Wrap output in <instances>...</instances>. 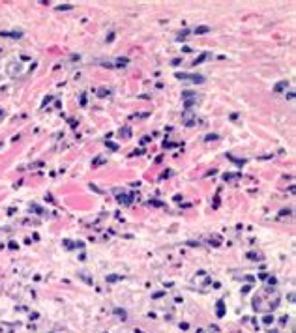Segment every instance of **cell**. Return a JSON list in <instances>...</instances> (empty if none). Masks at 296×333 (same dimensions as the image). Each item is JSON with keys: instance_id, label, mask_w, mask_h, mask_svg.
Returning a JSON list of instances; mask_svg holds the SVG:
<instances>
[{"instance_id": "1", "label": "cell", "mask_w": 296, "mask_h": 333, "mask_svg": "<svg viewBox=\"0 0 296 333\" xmlns=\"http://www.w3.org/2000/svg\"><path fill=\"white\" fill-rule=\"evenodd\" d=\"M176 79H182V81H191V82H203V81H204L203 75H189V73H176Z\"/></svg>"}, {"instance_id": "2", "label": "cell", "mask_w": 296, "mask_h": 333, "mask_svg": "<svg viewBox=\"0 0 296 333\" xmlns=\"http://www.w3.org/2000/svg\"><path fill=\"white\" fill-rule=\"evenodd\" d=\"M114 314H116V316H120L122 320H126V318H127V313L124 311V309H114Z\"/></svg>"}, {"instance_id": "3", "label": "cell", "mask_w": 296, "mask_h": 333, "mask_svg": "<svg viewBox=\"0 0 296 333\" xmlns=\"http://www.w3.org/2000/svg\"><path fill=\"white\" fill-rule=\"evenodd\" d=\"M283 88H287V81H281V82H277V84L274 86V90H276V92H281Z\"/></svg>"}, {"instance_id": "4", "label": "cell", "mask_w": 296, "mask_h": 333, "mask_svg": "<svg viewBox=\"0 0 296 333\" xmlns=\"http://www.w3.org/2000/svg\"><path fill=\"white\" fill-rule=\"evenodd\" d=\"M118 202H120V204H129L131 199H129V196H126V195H120V196H118Z\"/></svg>"}, {"instance_id": "5", "label": "cell", "mask_w": 296, "mask_h": 333, "mask_svg": "<svg viewBox=\"0 0 296 333\" xmlns=\"http://www.w3.org/2000/svg\"><path fill=\"white\" fill-rule=\"evenodd\" d=\"M206 32H210V28H208V26H197L195 28V34H206Z\"/></svg>"}, {"instance_id": "6", "label": "cell", "mask_w": 296, "mask_h": 333, "mask_svg": "<svg viewBox=\"0 0 296 333\" xmlns=\"http://www.w3.org/2000/svg\"><path fill=\"white\" fill-rule=\"evenodd\" d=\"M2 36H6V37H21L23 34L21 32H2Z\"/></svg>"}, {"instance_id": "7", "label": "cell", "mask_w": 296, "mask_h": 333, "mask_svg": "<svg viewBox=\"0 0 296 333\" xmlns=\"http://www.w3.org/2000/svg\"><path fill=\"white\" fill-rule=\"evenodd\" d=\"M206 58H208V52H203V54H201V56H199V58H195V62H193V66H197V64H201V62H203V60H206Z\"/></svg>"}, {"instance_id": "8", "label": "cell", "mask_w": 296, "mask_h": 333, "mask_svg": "<svg viewBox=\"0 0 296 333\" xmlns=\"http://www.w3.org/2000/svg\"><path fill=\"white\" fill-rule=\"evenodd\" d=\"M225 313V307H223V301H218V316H223Z\"/></svg>"}, {"instance_id": "9", "label": "cell", "mask_w": 296, "mask_h": 333, "mask_svg": "<svg viewBox=\"0 0 296 333\" xmlns=\"http://www.w3.org/2000/svg\"><path fill=\"white\" fill-rule=\"evenodd\" d=\"M118 135H120V137H129V127L120 129V131H118Z\"/></svg>"}, {"instance_id": "10", "label": "cell", "mask_w": 296, "mask_h": 333, "mask_svg": "<svg viewBox=\"0 0 296 333\" xmlns=\"http://www.w3.org/2000/svg\"><path fill=\"white\" fill-rule=\"evenodd\" d=\"M118 279H122L120 275H107V281L109 283H114V281H118Z\"/></svg>"}, {"instance_id": "11", "label": "cell", "mask_w": 296, "mask_h": 333, "mask_svg": "<svg viewBox=\"0 0 296 333\" xmlns=\"http://www.w3.org/2000/svg\"><path fill=\"white\" fill-rule=\"evenodd\" d=\"M187 34H189L187 30H182V32H180V36H178L176 39H178V41H182V39H186V37H187Z\"/></svg>"}, {"instance_id": "12", "label": "cell", "mask_w": 296, "mask_h": 333, "mask_svg": "<svg viewBox=\"0 0 296 333\" xmlns=\"http://www.w3.org/2000/svg\"><path fill=\"white\" fill-rule=\"evenodd\" d=\"M234 178H238V174H225V176H223V180H225V181H229V180H234Z\"/></svg>"}, {"instance_id": "13", "label": "cell", "mask_w": 296, "mask_h": 333, "mask_svg": "<svg viewBox=\"0 0 296 333\" xmlns=\"http://www.w3.org/2000/svg\"><path fill=\"white\" fill-rule=\"evenodd\" d=\"M105 144H107L111 150H118V144H114V142H111V140H105Z\"/></svg>"}, {"instance_id": "14", "label": "cell", "mask_w": 296, "mask_h": 333, "mask_svg": "<svg viewBox=\"0 0 296 333\" xmlns=\"http://www.w3.org/2000/svg\"><path fill=\"white\" fill-rule=\"evenodd\" d=\"M127 62H129L127 58H118V64L116 66H127Z\"/></svg>"}, {"instance_id": "15", "label": "cell", "mask_w": 296, "mask_h": 333, "mask_svg": "<svg viewBox=\"0 0 296 333\" xmlns=\"http://www.w3.org/2000/svg\"><path fill=\"white\" fill-rule=\"evenodd\" d=\"M103 161H105L103 157H98V159H94V163H92V165H94V166H98V165H101Z\"/></svg>"}, {"instance_id": "16", "label": "cell", "mask_w": 296, "mask_h": 333, "mask_svg": "<svg viewBox=\"0 0 296 333\" xmlns=\"http://www.w3.org/2000/svg\"><path fill=\"white\" fill-rule=\"evenodd\" d=\"M270 322H274V316H264V324H270Z\"/></svg>"}, {"instance_id": "17", "label": "cell", "mask_w": 296, "mask_h": 333, "mask_svg": "<svg viewBox=\"0 0 296 333\" xmlns=\"http://www.w3.org/2000/svg\"><path fill=\"white\" fill-rule=\"evenodd\" d=\"M107 94H109V90H105V88H101V90H99V94H98V96H101V97H103V96H107Z\"/></svg>"}, {"instance_id": "18", "label": "cell", "mask_w": 296, "mask_h": 333, "mask_svg": "<svg viewBox=\"0 0 296 333\" xmlns=\"http://www.w3.org/2000/svg\"><path fill=\"white\" fill-rule=\"evenodd\" d=\"M215 139H218V135H208L206 137V140H215Z\"/></svg>"}]
</instances>
